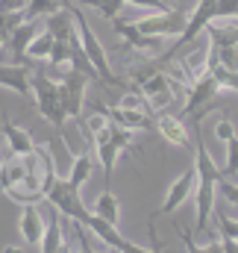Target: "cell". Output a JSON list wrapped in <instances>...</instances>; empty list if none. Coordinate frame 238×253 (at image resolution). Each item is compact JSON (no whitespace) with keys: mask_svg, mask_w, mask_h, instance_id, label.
<instances>
[{"mask_svg":"<svg viewBox=\"0 0 238 253\" xmlns=\"http://www.w3.org/2000/svg\"><path fill=\"white\" fill-rule=\"evenodd\" d=\"M0 135H3V129H0Z\"/></svg>","mask_w":238,"mask_h":253,"instance_id":"d590c367","label":"cell"},{"mask_svg":"<svg viewBox=\"0 0 238 253\" xmlns=\"http://www.w3.org/2000/svg\"><path fill=\"white\" fill-rule=\"evenodd\" d=\"M215 135H218L221 141H230V138L236 135V126L230 124L227 118H221V121H218V126H215Z\"/></svg>","mask_w":238,"mask_h":253,"instance_id":"f546056e","label":"cell"},{"mask_svg":"<svg viewBox=\"0 0 238 253\" xmlns=\"http://www.w3.org/2000/svg\"><path fill=\"white\" fill-rule=\"evenodd\" d=\"M200 253H224V242L215 239V242H209L206 248H200Z\"/></svg>","mask_w":238,"mask_h":253,"instance_id":"1f68e13d","label":"cell"},{"mask_svg":"<svg viewBox=\"0 0 238 253\" xmlns=\"http://www.w3.org/2000/svg\"><path fill=\"white\" fill-rule=\"evenodd\" d=\"M238 174V135H233L230 141H227V162H224V168H221V177H236Z\"/></svg>","mask_w":238,"mask_h":253,"instance_id":"d4e9b609","label":"cell"},{"mask_svg":"<svg viewBox=\"0 0 238 253\" xmlns=\"http://www.w3.org/2000/svg\"><path fill=\"white\" fill-rule=\"evenodd\" d=\"M91 174H94V156H91V150L74 156V162H71V177H68V180H71L77 189H82Z\"/></svg>","mask_w":238,"mask_h":253,"instance_id":"44dd1931","label":"cell"},{"mask_svg":"<svg viewBox=\"0 0 238 253\" xmlns=\"http://www.w3.org/2000/svg\"><path fill=\"white\" fill-rule=\"evenodd\" d=\"M123 3H132V6H144V9H156V12H165V9H174L168 0H123Z\"/></svg>","mask_w":238,"mask_h":253,"instance_id":"f1b7e54d","label":"cell"},{"mask_svg":"<svg viewBox=\"0 0 238 253\" xmlns=\"http://www.w3.org/2000/svg\"><path fill=\"white\" fill-rule=\"evenodd\" d=\"M0 129H3V141L9 144V150H12L15 156H21V153H33V150L39 147V141H36L24 126H18L15 121H9L6 109H3V115H0Z\"/></svg>","mask_w":238,"mask_h":253,"instance_id":"5bb4252c","label":"cell"},{"mask_svg":"<svg viewBox=\"0 0 238 253\" xmlns=\"http://www.w3.org/2000/svg\"><path fill=\"white\" fill-rule=\"evenodd\" d=\"M44 218L39 212L36 203H27L24 212H21V236L30 242V245H41V236H44Z\"/></svg>","mask_w":238,"mask_h":253,"instance_id":"ac0fdd59","label":"cell"},{"mask_svg":"<svg viewBox=\"0 0 238 253\" xmlns=\"http://www.w3.org/2000/svg\"><path fill=\"white\" fill-rule=\"evenodd\" d=\"M109 253H120V251H115V248H109Z\"/></svg>","mask_w":238,"mask_h":253,"instance_id":"e575fe53","label":"cell"},{"mask_svg":"<svg viewBox=\"0 0 238 253\" xmlns=\"http://www.w3.org/2000/svg\"><path fill=\"white\" fill-rule=\"evenodd\" d=\"M88 83H91V80H88L85 74H79V71H71V74L59 83L62 106H65V112H68V118H71V121H79V115H82L85 85H88Z\"/></svg>","mask_w":238,"mask_h":253,"instance_id":"9c48e42d","label":"cell"},{"mask_svg":"<svg viewBox=\"0 0 238 253\" xmlns=\"http://www.w3.org/2000/svg\"><path fill=\"white\" fill-rule=\"evenodd\" d=\"M224 242V253H238V242H233V239H221Z\"/></svg>","mask_w":238,"mask_h":253,"instance_id":"d6a6232c","label":"cell"},{"mask_svg":"<svg viewBox=\"0 0 238 253\" xmlns=\"http://www.w3.org/2000/svg\"><path fill=\"white\" fill-rule=\"evenodd\" d=\"M53 42H56V39H53L47 30H39V36L33 39V44H30V50H27V59H50Z\"/></svg>","mask_w":238,"mask_h":253,"instance_id":"603a6c76","label":"cell"},{"mask_svg":"<svg viewBox=\"0 0 238 253\" xmlns=\"http://www.w3.org/2000/svg\"><path fill=\"white\" fill-rule=\"evenodd\" d=\"M33 100H36L39 112L62 132V129H65V121H68V112H65V106H62L59 83L50 80L41 68H33Z\"/></svg>","mask_w":238,"mask_h":253,"instance_id":"277c9868","label":"cell"},{"mask_svg":"<svg viewBox=\"0 0 238 253\" xmlns=\"http://www.w3.org/2000/svg\"><path fill=\"white\" fill-rule=\"evenodd\" d=\"M206 30H209V36H212V47H215V50H221V47H238V27L236 24L218 27V24L212 21Z\"/></svg>","mask_w":238,"mask_h":253,"instance_id":"7402d4cb","label":"cell"},{"mask_svg":"<svg viewBox=\"0 0 238 253\" xmlns=\"http://www.w3.org/2000/svg\"><path fill=\"white\" fill-rule=\"evenodd\" d=\"M71 15H74V21H77V36H79L82 53H85V59H88V62L94 65V71H97V80H100V83H106V85H120V77L112 71V68H109L106 50H103L100 39L94 36L91 24L85 21V15H82V6H71Z\"/></svg>","mask_w":238,"mask_h":253,"instance_id":"3957f363","label":"cell"},{"mask_svg":"<svg viewBox=\"0 0 238 253\" xmlns=\"http://www.w3.org/2000/svg\"><path fill=\"white\" fill-rule=\"evenodd\" d=\"M94 215L118 227V221H120V200L109 189H103V191H100V197H97V203H94Z\"/></svg>","mask_w":238,"mask_h":253,"instance_id":"ffe728a7","label":"cell"},{"mask_svg":"<svg viewBox=\"0 0 238 253\" xmlns=\"http://www.w3.org/2000/svg\"><path fill=\"white\" fill-rule=\"evenodd\" d=\"M0 85L12 88L21 97H33V68H27V65H0Z\"/></svg>","mask_w":238,"mask_h":253,"instance_id":"9a60e30c","label":"cell"},{"mask_svg":"<svg viewBox=\"0 0 238 253\" xmlns=\"http://www.w3.org/2000/svg\"><path fill=\"white\" fill-rule=\"evenodd\" d=\"M112 27H115V33L123 39V44L132 47V50H138L141 56H159V53H162V39L144 36V33L135 27V21H120V18H115Z\"/></svg>","mask_w":238,"mask_h":253,"instance_id":"30bf717a","label":"cell"},{"mask_svg":"<svg viewBox=\"0 0 238 253\" xmlns=\"http://www.w3.org/2000/svg\"><path fill=\"white\" fill-rule=\"evenodd\" d=\"M218 194H224L233 206H238V183H230L227 177L221 180V186H218Z\"/></svg>","mask_w":238,"mask_h":253,"instance_id":"83f0119b","label":"cell"},{"mask_svg":"<svg viewBox=\"0 0 238 253\" xmlns=\"http://www.w3.org/2000/svg\"><path fill=\"white\" fill-rule=\"evenodd\" d=\"M194 189H197V168H188V171H182L177 180L171 183V189L165 194V203L153 215H171V212H177L179 206L194 194Z\"/></svg>","mask_w":238,"mask_h":253,"instance_id":"7c38bea8","label":"cell"},{"mask_svg":"<svg viewBox=\"0 0 238 253\" xmlns=\"http://www.w3.org/2000/svg\"><path fill=\"white\" fill-rule=\"evenodd\" d=\"M153 126L159 129V135H162L165 141L177 144V147H182V150H191L188 129H185V124H182V118H174V115H159Z\"/></svg>","mask_w":238,"mask_h":253,"instance_id":"e0dca14e","label":"cell"},{"mask_svg":"<svg viewBox=\"0 0 238 253\" xmlns=\"http://www.w3.org/2000/svg\"><path fill=\"white\" fill-rule=\"evenodd\" d=\"M47 200H50V206H56L59 209V215H65L68 221H79V224H85L88 218H91V212L85 209V203H82V197H79V189L71 183V180H53V186L47 191Z\"/></svg>","mask_w":238,"mask_h":253,"instance_id":"8992f818","label":"cell"},{"mask_svg":"<svg viewBox=\"0 0 238 253\" xmlns=\"http://www.w3.org/2000/svg\"><path fill=\"white\" fill-rule=\"evenodd\" d=\"M194 144H197V230L203 233L209 227V218L215 215V197H218V186H221V168L212 162V153L203 141V129H200V121L194 124Z\"/></svg>","mask_w":238,"mask_h":253,"instance_id":"7a4b0ae2","label":"cell"},{"mask_svg":"<svg viewBox=\"0 0 238 253\" xmlns=\"http://www.w3.org/2000/svg\"><path fill=\"white\" fill-rule=\"evenodd\" d=\"M185 24H188V18H185V12H179V9H165V12H156V15H150V18H141V21H135V27L144 33V36H156V39H165V36H182V30H185Z\"/></svg>","mask_w":238,"mask_h":253,"instance_id":"ba28073f","label":"cell"},{"mask_svg":"<svg viewBox=\"0 0 238 253\" xmlns=\"http://www.w3.org/2000/svg\"><path fill=\"white\" fill-rule=\"evenodd\" d=\"M68 242H65V236H62V224H59V209L53 206V212H50V221H47V227H44V236H41V253H59Z\"/></svg>","mask_w":238,"mask_h":253,"instance_id":"d6986e66","label":"cell"},{"mask_svg":"<svg viewBox=\"0 0 238 253\" xmlns=\"http://www.w3.org/2000/svg\"><path fill=\"white\" fill-rule=\"evenodd\" d=\"M109 121L112 124L123 126V129H150L153 121H150V109H123V106H112L106 109Z\"/></svg>","mask_w":238,"mask_h":253,"instance_id":"2e32d148","label":"cell"},{"mask_svg":"<svg viewBox=\"0 0 238 253\" xmlns=\"http://www.w3.org/2000/svg\"><path fill=\"white\" fill-rule=\"evenodd\" d=\"M77 6H91V9H97L106 21H115L120 12V6H123V0H77Z\"/></svg>","mask_w":238,"mask_h":253,"instance_id":"cb8c5ba5","label":"cell"},{"mask_svg":"<svg viewBox=\"0 0 238 253\" xmlns=\"http://www.w3.org/2000/svg\"><path fill=\"white\" fill-rule=\"evenodd\" d=\"M218 91H221V83H218L215 74L206 71L203 77L194 80V85L188 91V103H185V115H191V124H197L203 118V112L212 109V100H215Z\"/></svg>","mask_w":238,"mask_h":253,"instance_id":"52a82bcc","label":"cell"},{"mask_svg":"<svg viewBox=\"0 0 238 253\" xmlns=\"http://www.w3.org/2000/svg\"><path fill=\"white\" fill-rule=\"evenodd\" d=\"M215 221H218V236H221V239L238 242V221L236 218H230L227 212H215Z\"/></svg>","mask_w":238,"mask_h":253,"instance_id":"484cf974","label":"cell"},{"mask_svg":"<svg viewBox=\"0 0 238 253\" xmlns=\"http://www.w3.org/2000/svg\"><path fill=\"white\" fill-rule=\"evenodd\" d=\"M27 0H0V12H24Z\"/></svg>","mask_w":238,"mask_h":253,"instance_id":"4dcf8cb0","label":"cell"},{"mask_svg":"<svg viewBox=\"0 0 238 253\" xmlns=\"http://www.w3.org/2000/svg\"><path fill=\"white\" fill-rule=\"evenodd\" d=\"M53 180H56V162L50 150L41 144L33 153H21V156L12 153V159L0 165V189L21 206L44 200Z\"/></svg>","mask_w":238,"mask_h":253,"instance_id":"6da1fadb","label":"cell"},{"mask_svg":"<svg viewBox=\"0 0 238 253\" xmlns=\"http://www.w3.org/2000/svg\"><path fill=\"white\" fill-rule=\"evenodd\" d=\"M221 18H236L238 21V0H218L215 3V21Z\"/></svg>","mask_w":238,"mask_h":253,"instance_id":"4316f807","label":"cell"},{"mask_svg":"<svg viewBox=\"0 0 238 253\" xmlns=\"http://www.w3.org/2000/svg\"><path fill=\"white\" fill-rule=\"evenodd\" d=\"M132 80L138 83L141 97H144V103H147L150 112H159L162 115V109L174 103V85L165 77V71H153V68L132 71Z\"/></svg>","mask_w":238,"mask_h":253,"instance_id":"5b68a950","label":"cell"},{"mask_svg":"<svg viewBox=\"0 0 238 253\" xmlns=\"http://www.w3.org/2000/svg\"><path fill=\"white\" fill-rule=\"evenodd\" d=\"M215 3L218 0H197V6H194V15L188 18V24H185V30H182V36L177 39V44H174V50L168 53V56H174L179 53L182 47H188L194 39H197V33H203L212 21H215ZM165 56V59H168Z\"/></svg>","mask_w":238,"mask_h":253,"instance_id":"8fae6325","label":"cell"},{"mask_svg":"<svg viewBox=\"0 0 238 253\" xmlns=\"http://www.w3.org/2000/svg\"><path fill=\"white\" fill-rule=\"evenodd\" d=\"M0 253H30V251H24V248H18V245H6Z\"/></svg>","mask_w":238,"mask_h":253,"instance_id":"836d02e7","label":"cell"},{"mask_svg":"<svg viewBox=\"0 0 238 253\" xmlns=\"http://www.w3.org/2000/svg\"><path fill=\"white\" fill-rule=\"evenodd\" d=\"M39 21H24L12 36H9V42L3 44L9 53H12V65H27V50H30V44H33V39L39 36Z\"/></svg>","mask_w":238,"mask_h":253,"instance_id":"4fadbf2b","label":"cell"}]
</instances>
